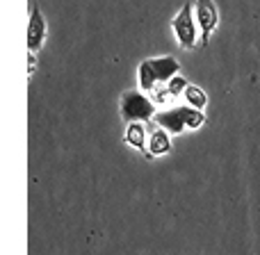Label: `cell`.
Segmentation results:
<instances>
[{
	"label": "cell",
	"instance_id": "8992f818",
	"mask_svg": "<svg viewBox=\"0 0 260 255\" xmlns=\"http://www.w3.org/2000/svg\"><path fill=\"white\" fill-rule=\"evenodd\" d=\"M148 66H151L153 76H155L157 85H167V82L171 80L174 76H178L180 73V64L178 59L169 57V55H165V57H153V59H146Z\"/></svg>",
	"mask_w": 260,
	"mask_h": 255
},
{
	"label": "cell",
	"instance_id": "7c38bea8",
	"mask_svg": "<svg viewBox=\"0 0 260 255\" xmlns=\"http://www.w3.org/2000/svg\"><path fill=\"white\" fill-rule=\"evenodd\" d=\"M151 94H153V103H167V100L174 98L169 94V89H167V85H157L155 91H151Z\"/></svg>",
	"mask_w": 260,
	"mask_h": 255
},
{
	"label": "cell",
	"instance_id": "6da1fadb",
	"mask_svg": "<svg viewBox=\"0 0 260 255\" xmlns=\"http://www.w3.org/2000/svg\"><path fill=\"white\" fill-rule=\"evenodd\" d=\"M153 123L157 128H165L169 134H178L187 128H201L206 123V114H203V110H194L185 105V107H171L165 112H157L153 117Z\"/></svg>",
	"mask_w": 260,
	"mask_h": 255
},
{
	"label": "cell",
	"instance_id": "ba28073f",
	"mask_svg": "<svg viewBox=\"0 0 260 255\" xmlns=\"http://www.w3.org/2000/svg\"><path fill=\"white\" fill-rule=\"evenodd\" d=\"M126 143L128 146H135L137 151L146 153L148 146H146V128L144 123H130L128 130H126Z\"/></svg>",
	"mask_w": 260,
	"mask_h": 255
},
{
	"label": "cell",
	"instance_id": "52a82bcc",
	"mask_svg": "<svg viewBox=\"0 0 260 255\" xmlns=\"http://www.w3.org/2000/svg\"><path fill=\"white\" fill-rule=\"evenodd\" d=\"M171 151V139L169 132L165 128H155L148 137V155L157 157V155H167Z\"/></svg>",
	"mask_w": 260,
	"mask_h": 255
},
{
	"label": "cell",
	"instance_id": "3957f363",
	"mask_svg": "<svg viewBox=\"0 0 260 255\" xmlns=\"http://www.w3.org/2000/svg\"><path fill=\"white\" fill-rule=\"evenodd\" d=\"M197 16L192 14V3H185L183 9L176 14V18L171 21V27L176 32V39H178V46L185 50L197 48L199 37H197Z\"/></svg>",
	"mask_w": 260,
	"mask_h": 255
},
{
	"label": "cell",
	"instance_id": "5b68a950",
	"mask_svg": "<svg viewBox=\"0 0 260 255\" xmlns=\"http://www.w3.org/2000/svg\"><path fill=\"white\" fill-rule=\"evenodd\" d=\"M46 39V21H44V14H41L39 7L32 9V16L30 23H27V50L30 55H37L44 46Z\"/></svg>",
	"mask_w": 260,
	"mask_h": 255
},
{
	"label": "cell",
	"instance_id": "277c9868",
	"mask_svg": "<svg viewBox=\"0 0 260 255\" xmlns=\"http://www.w3.org/2000/svg\"><path fill=\"white\" fill-rule=\"evenodd\" d=\"M194 9H197V14H194L197 23L201 27V46H208L210 34L219 25V12H217L212 0H194Z\"/></svg>",
	"mask_w": 260,
	"mask_h": 255
},
{
	"label": "cell",
	"instance_id": "7a4b0ae2",
	"mask_svg": "<svg viewBox=\"0 0 260 255\" xmlns=\"http://www.w3.org/2000/svg\"><path fill=\"white\" fill-rule=\"evenodd\" d=\"M119 110H121V119L128 126L130 123L153 121V117H155V103H153V98H148L142 91H133V89H128L121 96Z\"/></svg>",
	"mask_w": 260,
	"mask_h": 255
},
{
	"label": "cell",
	"instance_id": "30bf717a",
	"mask_svg": "<svg viewBox=\"0 0 260 255\" xmlns=\"http://www.w3.org/2000/svg\"><path fill=\"white\" fill-rule=\"evenodd\" d=\"M137 76H139V89H142V91H155L157 80H155V76H153V71H151V66H148V62H142V64H139Z\"/></svg>",
	"mask_w": 260,
	"mask_h": 255
},
{
	"label": "cell",
	"instance_id": "9c48e42d",
	"mask_svg": "<svg viewBox=\"0 0 260 255\" xmlns=\"http://www.w3.org/2000/svg\"><path fill=\"white\" fill-rule=\"evenodd\" d=\"M185 100H187V105L189 107H194V110H206V105H208V96H206V91L201 89V87H197V85H187V89H185Z\"/></svg>",
	"mask_w": 260,
	"mask_h": 255
},
{
	"label": "cell",
	"instance_id": "8fae6325",
	"mask_svg": "<svg viewBox=\"0 0 260 255\" xmlns=\"http://www.w3.org/2000/svg\"><path fill=\"white\" fill-rule=\"evenodd\" d=\"M187 85H189V82L185 80V78L178 73V76H174L169 82H167V89H169V94L176 98V96H183V94H185V89H187Z\"/></svg>",
	"mask_w": 260,
	"mask_h": 255
}]
</instances>
